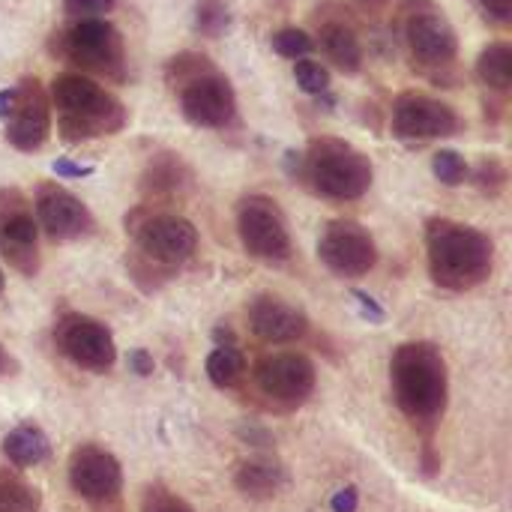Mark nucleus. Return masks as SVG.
Masks as SVG:
<instances>
[{"label": "nucleus", "mask_w": 512, "mask_h": 512, "mask_svg": "<svg viewBox=\"0 0 512 512\" xmlns=\"http://www.w3.org/2000/svg\"><path fill=\"white\" fill-rule=\"evenodd\" d=\"M294 78H297V84L306 93H324L330 87V72L321 63H315V60H297Z\"/></svg>", "instance_id": "obj_31"}, {"label": "nucleus", "mask_w": 512, "mask_h": 512, "mask_svg": "<svg viewBox=\"0 0 512 512\" xmlns=\"http://www.w3.org/2000/svg\"><path fill=\"white\" fill-rule=\"evenodd\" d=\"M48 450H51L48 435L39 426H33V423H24V426L12 429L3 438V456L15 468H33V465L45 462L48 459Z\"/></svg>", "instance_id": "obj_22"}, {"label": "nucleus", "mask_w": 512, "mask_h": 512, "mask_svg": "<svg viewBox=\"0 0 512 512\" xmlns=\"http://www.w3.org/2000/svg\"><path fill=\"white\" fill-rule=\"evenodd\" d=\"M18 372V363H15V357L0 345V378H9V375H15Z\"/></svg>", "instance_id": "obj_38"}, {"label": "nucleus", "mask_w": 512, "mask_h": 512, "mask_svg": "<svg viewBox=\"0 0 512 512\" xmlns=\"http://www.w3.org/2000/svg\"><path fill=\"white\" fill-rule=\"evenodd\" d=\"M474 183L483 195H501L504 186H507V165L498 159V156H489L480 162V168L474 171Z\"/></svg>", "instance_id": "obj_29"}, {"label": "nucleus", "mask_w": 512, "mask_h": 512, "mask_svg": "<svg viewBox=\"0 0 512 512\" xmlns=\"http://www.w3.org/2000/svg\"><path fill=\"white\" fill-rule=\"evenodd\" d=\"M51 51L81 75L123 81L126 45L120 30L105 18H75L72 24L60 27Z\"/></svg>", "instance_id": "obj_6"}, {"label": "nucleus", "mask_w": 512, "mask_h": 512, "mask_svg": "<svg viewBox=\"0 0 512 512\" xmlns=\"http://www.w3.org/2000/svg\"><path fill=\"white\" fill-rule=\"evenodd\" d=\"M0 252L24 276L39 270V228L21 189H0Z\"/></svg>", "instance_id": "obj_11"}, {"label": "nucleus", "mask_w": 512, "mask_h": 512, "mask_svg": "<svg viewBox=\"0 0 512 512\" xmlns=\"http://www.w3.org/2000/svg\"><path fill=\"white\" fill-rule=\"evenodd\" d=\"M0 512H39V492L18 474L0 471Z\"/></svg>", "instance_id": "obj_25"}, {"label": "nucleus", "mask_w": 512, "mask_h": 512, "mask_svg": "<svg viewBox=\"0 0 512 512\" xmlns=\"http://www.w3.org/2000/svg\"><path fill=\"white\" fill-rule=\"evenodd\" d=\"M126 234L135 240L138 258L165 273H174L198 249V231L189 219L150 207L126 213Z\"/></svg>", "instance_id": "obj_7"}, {"label": "nucleus", "mask_w": 512, "mask_h": 512, "mask_svg": "<svg viewBox=\"0 0 512 512\" xmlns=\"http://www.w3.org/2000/svg\"><path fill=\"white\" fill-rule=\"evenodd\" d=\"M234 483H237V489H240L246 498H252V501H267V498H273V495L282 489L285 471H282L279 462H273V459L264 456V459L243 462L240 471H237V477H234Z\"/></svg>", "instance_id": "obj_20"}, {"label": "nucleus", "mask_w": 512, "mask_h": 512, "mask_svg": "<svg viewBox=\"0 0 512 512\" xmlns=\"http://www.w3.org/2000/svg\"><path fill=\"white\" fill-rule=\"evenodd\" d=\"M252 378H255V390L273 411H294L306 405L318 381L312 360L297 351L261 357Z\"/></svg>", "instance_id": "obj_9"}, {"label": "nucleus", "mask_w": 512, "mask_h": 512, "mask_svg": "<svg viewBox=\"0 0 512 512\" xmlns=\"http://www.w3.org/2000/svg\"><path fill=\"white\" fill-rule=\"evenodd\" d=\"M48 102L57 111L63 141H90L114 135L126 126V105L102 84L81 72H63L54 78Z\"/></svg>", "instance_id": "obj_4"}, {"label": "nucleus", "mask_w": 512, "mask_h": 512, "mask_svg": "<svg viewBox=\"0 0 512 512\" xmlns=\"http://www.w3.org/2000/svg\"><path fill=\"white\" fill-rule=\"evenodd\" d=\"M477 3H480L483 15L492 18L495 24L507 27L512 21V0H477Z\"/></svg>", "instance_id": "obj_33"}, {"label": "nucleus", "mask_w": 512, "mask_h": 512, "mask_svg": "<svg viewBox=\"0 0 512 512\" xmlns=\"http://www.w3.org/2000/svg\"><path fill=\"white\" fill-rule=\"evenodd\" d=\"M390 384L399 411L426 435L435 432L447 411L450 378L444 354L432 342H405L390 360Z\"/></svg>", "instance_id": "obj_1"}, {"label": "nucleus", "mask_w": 512, "mask_h": 512, "mask_svg": "<svg viewBox=\"0 0 512 512\" xmlns=\"http://www.w3.org/2000/svg\"><path fill=\"white\" fill-rule=\"evenodd\" d=\"M270 45H273V51L279 57H291V60H303L306 54L315 51L312 36L306 30H300V27H282L279 33H273Z\"/></svg>", "instance_id": "obj_27"}, {"label": "nucleus", "mask_w": 512, "mask_h": 512, "mask_svg": "<svg viewBox=\"0 0 512 512\" xmlns=\"http://www.w3.org/2000/svg\"><path fill=\"white\" fill-rule=\"evenodd\" d=\"M3 285H6V282H3V273H0V294H3Z\"/></svg>", "instance_id": "obj_40"}, {"label": "nucleus", "mask_w": 512, "mask_h": 512, "mask_svg": "<svg viewBox=\"0 0 512 512\" xmlns=\"http://www.w3.org/2000/svg\"><path fill=\"white\" fill-rule=\"evenodd\" d=\"M477 78L483 87L495 93H507L512 87V45L510 42H492L477 57Z\"/></svg>", "instance_id": "obj_23"}, {"label": "nucleus", "mask_w": 512, "mask_h": 512, "mask_svg": "<svg viewBox=\"0 0 512 512\" xmlns=\"http://www.w3.org/2000/svg\"><path fill=\"white\" fill-rule=\"evenodd\" d=\"M192 183L189 165L177 156V153H159L147 162L144 174H141V192L153 195V198H168L183 192Z\"/></svg>", "instance_id": "obj_19"}, {"label": "nucleus", "mask_w": 512, "mask_h": 512, "mask_svg": "<svg viewBox=\"0 0 512 512\" xmlns=\"http://www.w3.org/2000/svg\"><path fill=\"white\" fill-rule=\"evenodd\" d=\"M51 132V102L39 78H21L15 87V108L6 117V141L21 153H36Z\"/></svg>", "instance_id": "obj_17"}, {"label": "nucleus", "mask_w": 512, "mask_h": 512, "mask_svg": "<svg viewBox=\"0 0 512 512\" xmlns=\"http://www.w3.org/2000/svg\"><path fill=\"white\" fill-rule=\"evenodd\" d=\"M36 219L54 243L84 240L96 228L90 207L57 183L36 186Z\"/></svg>", "instance_id": "obj_16"}, {"label": "nucleus", "mask_w": 512, "mask_h": 512, "mask_svg": "<svg viewBox=\"0 0 512 512\" xmlns=\"http://www.w3.org/2000/svg\"><path fill=\"white\" fill-rule=\"evenodd\" d=\"M15 108V87L12 90H0V120H6Z\"/></svg>", "instance_id": "obj_39"}, {"label": "nucleus", "mask_w": 512, "mask_h": 512, "mask_svg": "<svg viewBox=\"0 0 512 512\" xmlns=\"http://www.w3.org/2000/svg\"><path fill=\"white\" fill-rule=\"evenodd\" d=\"M129 369L135 375L147 378V375H153V357L144 348H135V351H129Z\"/></svg>", "instance_id": "obj_35"}, {"label": "nucleus", "mask_w": 512, "mask_h": 512, "mask_svg": "<svg viewBox=\"0 0 512 512\" xmlns=\"http://www.w3.org/2000/svg\"><path fill=\"white\" fill-rule=\"evenodd\" d=\"M354 297H357V303L363 306V315H366V318H372V321H384V309H381V306H378V303H375L369 294L357 291Z\"/></svg>", "instance_id": "obj_37"}, {"label": "nucleus", "mask_w": 512, "mask_h": 512, "mask_svg": "<svg viewBox=\"0 0 512 512\" xmlns=\"http://www.w3.org/2000/svg\"><path fill=\"white\" fill-rule=\"evenodd\" d=\"M51 168H54L57 177H72V180H81V177H90V174H93V165H78V162H72V159H66V156L54 159Z\"/></svg>", "instance_id": "obj_34"}, {"label": "nucleus", "mask_w": 512, "mask_h": 512, "mask_svg": "<svg viewBox=\"0 0 512 512\" xmlns=\"http://www.w3.org/2000/svg\"><path fill=\"white\" fill-rule=\"evenodd\" d=\"M249 330L267 345H291L309 333V318L303 309L285 303L282 297L261 294L249 303Z\"/></svg>", "instance_id": "obj_18"}, {"label": "nucleus", "mask_w": 512, "mask_h": 512, "mask_svg": "<svg viewBox=\"0 0 512 512\" xmlns=\"http://www.w3.org/2000/svg\"><path fill=\"white\" fill-rule=\"evenodd\" d=\"M207 378L219 390H237L246 378V357L237 351V345H216L207 357Z\"/></svg>", "instance_id": "obj_24"}, {"label": "nucleus", "mask_w": 512, "mask_h": 512, "mask_svg": "<svg viewBox=\"0 0 512 512\" xmlns=\"http://www.w3.org/2000/svg\"><path fill=\"white\" fill-rule=\"evenodd\" d=\"M405 45L414 69L423 75H444L459 57V39L450 18L429 0H411L405 12Z\"/></svg>", "instance_id": "obj_8"}, {"label": "nucleus", "mask_w": 512, "mask_h": 512, "mask_svg": "<svg viewBox=\"0 0 512 512\" xmlns=\"http://www.w3.org/2000/svg\"><path fill=\"white\" fill-rule=\"evenodd\" d=\"M393 135L399 141H435V138H450L462 129L459 114L426 93H402L393 105Z\"/></svg>", "instance_id": "obj_14"}, {"label": "nucleus", "mask_w": 512, "mask_h": 512, "mask_svg": "<svg viewBox=\"0 0 512 512\" xmlns=\"http://www.w3.org/2000/svg\"><path fill=\"white\" fill-rule=\"evenodd\" d=\"M117 6V0H63L66 15L72 18H99L105 12H111Z\"/></svg>", "instance_id": "obj_32"}, {"label": "nucleus", "mask_w": 512, "mask_h": 512, "mask_svg": "<svg viewBox=\"0 0 512 512\" xmlns=\"http://www.w3.org/2000/svg\"><path fill=\"white\" fill-rule=\"evenodd\" d=\"M321 45L327 51V57L348 75L360 72L363 66V45L354 33V27H348L345 21H327L321 27Z\"/></svg>", "instance_id": "obj_21"}, {"label": "nucleus", "mask_w": 512, "mask_h": 512, "mask_svg": "<svg viewBox=\"0 0 512 512\" xmlns=\"http://www.w3.org/2000/svg\"><path fill=\"white\" fill-rule=\"evenodd\" d=\"M237 234L243 249L258 261H288L291 258V234L285 216L276 201L264 195H246L237 201Z\"/></svg>", "instance_id": "obj_10"}, {"label": "nucleus", "mask_w": 512, "mask_h": 512, "mask_svg": "<svg viewBox=\"0 0 512 512\" xmlns=\"http://www.w3.org/2000/svg\"><path fill=\"white\" fill-rule=\"evenodd\" d=\"M231 27V9L228 0H198L195 3V30L207 39L225 36Z\"/></svg>", "instance_id": "obj_26"}, {"label": "nucleus", "mask_w": 512, "mask_h": 512, "mask_svg": "<svg viewBox=\"0 0 512 512\" xmlns=\"http://www.w3.org/2000/svg\"><path fill=\"white\" fill-rule=\"evenodd\" d=\"M426 252L432 282L444 291H471L483 285L495 267V243L489 234L453 219H429Z\"/></svg>", "instance_id": "obj_2"}, {"label": "nucleus", "mask_w": 512, "mask_h": 512, "mask_svg": "<svg viewBox=\"0 0 512 512\" xmlns=\"http://www.w3.org/2000/svg\"><path fill=\"white\" fill-rule=\"evenodd\" d=\"M432 171H435V177H438L444 186H459V183H465V180H468V174H471V168H468L465 156H462V153H456V150H441V153H435V159H432Z\"/></svg>", "instance_id": "obj_28"}, {"label": "nucleus", "mask_w": 512, "mask_h": 512, "mask_svg": "<svg viewBox=\"0 0 512 512\" xmlns=\"http://www.w3.org/2000/svg\"><path fill=\"white\" fill-rule=\"evenodd\" d=\"M300 177L315 195L330 201H357L375 180L372 159L342 138H315L300 165Z\"/></svg>", "instance_id": "obj_5"}, {"label": "nucleus", "mask_w": 512, "mask_h": 512, "mask_svg": "<svg viewBox=\"0 0 512 512\" xmlns=\"http://www.w3.org/2000/svg\"><path fill=\"white\" fill-rule=\"evenodd\" d=\"M318 258L321 264L339 276V279H360L375 270L378 264V246L372 234L357 222H330L318 240Z\"/></svg>", "instance_id": "obj_12"}, {"label": "nucleus", "mask_w": 512, "mask_h": 512, "mask_svg": "<svg viewBox=\"0 0 512 512\" xmlns=\"http://www.w3.org/2000/svg\"><path fill=\"white\" fill-rule=\"evenodd\" d=\"M69 486L78 498H84L96 510H114L123 489L120 462L108 450L84 444L69 459Z\"/></svg>", "instance_id": "obj_13"}, {"label": "nucleus", "mask_w": 512, "mask_h": 512, "mask_svg": "<svg viewBox=\"0 0 512 512\" xmlns=\"http://www.w3.org/2000/svg\"><path fill=\"white\" fill-rule=\"evenodd\" d=\"M141 512H195V510H192L180 495H174L171 489H165V486H150V489H144Z\"/></svg>", "instance_id": "obj_30"}, {"label": "nucleus", "mask_w": 512, "mask_h": 512, "mask_svg": "<svg viewBox=\"0 0 512 512\" xmlns=\"http://www.w3.org/2000/svg\"><path fill=\"white\" fill-rule=\"evenodd\" d=\"M165 81L180 102L183 117L201 129H222L237 114V96L231 81L219 72V66L195 51H183L171 57L165 66Z\"/></svg>", "instance_id": "obj_3"}, {"label": "nucleus", "mask_w": 512, "mask_h": 512, "mask_svg": "<svg viewBox=\"0 0 512 512\" xmlns=\"http://www.w3.org/2000/svg\"><path fill=\"white\" fill-rule=\"evenodd\" d=\"M54 342L69 363H75L78 369H87V372H108L117 360L111 330L102 321L87 318V315L60 318V324L54 330Z\"/></svg>", "instance_id": "obj_15"}, {"label": "nucleus", "mask_w": 512, "mask_h": 512, "mask_svg": "<svg viewBox=\"0 0 512 512\" xmlns=\"http://www.w3.org/2000/svg\"><path fill=\"white\" fill-rule=\"evenodd\" d=\"M357 504H360V495H357V489L354 486H348V489H342V492H336V498H333V512H357Z\"/></svg>", "instance_id": "obj_36"}]
</instances>
